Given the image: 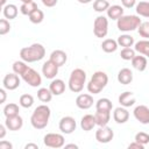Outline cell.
<instances>
[{"label":"cell","mask_w":149,"mask_h":149,"mask_svg":"<svg viewBox=\"0 0 149 149\" xmlns=\"http://www.w3.org/2000/svg\"><path fill=\"white\" fill-rule=\"evenodd\" d=\"M118 47H119L118 42H116L115 40H113V38H106V40H104L102 43H101V49H102L105 52H107V54H111V52L116 51Z\"/></svg>","instance_id":"obj_27"},{"label":"cell","mask_w":149,"mask_h":149,"mask_svg":"<svg viewBox=\"0 0 149 149\" xmlns=\"http://www.w3.org/2000/svg\"><path fill=\"white\" fill-rule=\"evenodd\" d=\"M44 146L49 148H62L65 146V139L62 134L58 133H48L43 137Z\"/></svg>","instance_id":"obj_7"},{"label":"cell","mask_w":149,"mask_h":149,"mask_svg":"<svg viewBox=\"0 0 149 149\" xmlns=\"http://www.w3.org/2000/svg\"><path fill=\"white\" fill-rule=\"evenodd\" d=\"M135 10L137 15L143 17H149V1H140L136 5Z\"/></svg>","instance_id":"obj_32"},{"label":"cell","mask_w":149,"mask_h":149,"mask_svg":"<svg viewBox=\"0 0 149 149\" xmlns=\"http://www.w3.org/2000/svg\"><path fill=\"white\" fill-rule=\"evenodd\" d=\"M20 78H19V74H16L15 72H12V73H7L3 79H2V85L6 90L8 91H14L16 90L19 86H20Z\"/></svg>","instance_id":"obj_11"},{"label":"cell","mask_w":149,"mask_h":149,"mask_svg":"<svg viewBox=\"0 0 149 149\" xmlns=\"http://www.w3.org/2000/svg\"><path fill=\"white\" fill-rule=\"evenodd\" d=\"M49 88H50V91H51V93L54 95H61L65 91V83L62 79L54 78L51 80L50 85H49Z\"/></svg>","instance_id":"obj_18"},{"label":"cell","mask_w":149,"mask_h":149,"mask_svg":"<svg viewBox=\"0 0 149 149\" xmlns=\"http://www.w3.org/2000/svg\"><path fill=\"white\" fill-rule=\"evenodd\" d=\"M44 20V13L41 10V9H36V10H34L30 15H29V21L31 22V23H35V24H38V23H41L42 21Z\"/></svg>","instance_id":"obj_37"},{"label":"cell","mask_w":149,"mask_h":149,"mask_svg":"<svg viewBox=\"0 0 149 149\" xmlns=\"http://www.w3.org/2000/svg\"><path fill=\"white\" fill-rule=\"evenodd\" d=\"M134 118L142 125H148L149 123V107L146 105H139L134 108L133 111Z\"/></svg>","instance_id":"obj_12"},{"label":"cell","mask_w":149,"mask_h":149,"mask_svg":"<svg viewBox=\"0 0 149 149\" xmlns=\"http://www.w3.org/2000/svg\"><path fill=\"white\" fill-rule=\"evenodd\" d=\"M135 141L142 143L143 146H146L147 143H149V134L144 133V132H139L135 135Z\"/></svg>","instance_id":"obj_40"},{"label":"cell","mask_w":149,"mask_h":149,"mask_svg":"<svg viewBox=\"0 0 149 149\" xmlns=\"http://www.w3.org/2000/svg\"><path fill=\"white\" fill-rule=\"evenodd\" d=\"M5 125L7 127L8 130H12V132H16V130H20L23 126V119L17 114V115H14V116H8L6 118L5 120Z\"/></svg>","instance_id":"obj_14"},{"label":"cell","mask_w":149,"mask_h":149,"mask_svg":"<svg viewBox=\"0 0 149 149\" xmlns=\"http://www.w3.org/2000/svg\"><path fill=\"white\" fill-rule=\"evenodd\" d=\"M50 61H52L57 66H63L68 61V55L63 50H54L50 54Z\"/></svg>","instance_id":"obj_17"},{"label":"cell","mask_w":149,"mask_h":149,"mask_svg":"<svg viewBox=\"0 0 149 149\" xmlns=\"http://www.w3.org/2000/svg\"><path fill=\"white\" fill-rule=\"evenodd\" d=\"M6 129H7L6 125H0V140H2V139L5 137V135H6Z\"/></svg>","instance_id":"obj_47"},{"label":"cell","mask_w":149,"mask_h":149,"mask_svg":"<svg viewBox=\"0 0 149 149\" xmlns=\"http://www.w3.org/2000/svg\"><path fill=\"white\" fill-rule=\"evenodd\" d=\"M12 68H13V72H15L16 74L21 76V74L29 68V65H27V63L21 59V61H15V62L13 63Z\"/></svg>","instance_id":"obj_35"},{"label":"cell","mask_w":149,"mask_h":149,"mask_svg":"<svg viewBox=\"0 0 149 149\" xmlns=\"http://www.w3.org/2000/svg\"><path fill=\"white\" fill-rule=\"evenodd\" d=\"M141 22L142 21L137 15H122L120 19L116 20V27L120 31L128 33L137 29Z\"/></svg>","instance_id":"obj_5"},{"label":"cell","mask_w":149,"mask_h":149,"mask_svg":"<svg viewBox=\"0 0 149 149\" xmlns=\"http://www.w3.org/2000/svg\"><path fill=\"white\" fill-rule=\"evenodd\" d=\"M108 33V20L104 15H99L93 22V34L98 38H102Z\"/></svg>","instance_id":"obj_6"},{"label":"cell","mask_w":149,"mask_h":149,"mask_svg":"<svg viewBox=\"0 0 149 149\" xmlns=\"http://www.w3.org/2000/svg\"><path fill=\"white\" fill-rule=\"evenodd\" d=\"M19 104L23 108H30L34 105V97L31 94H28V93L22 94L19 99Z\"/></svg>","instance_id":"obj_34"},{"label":"cell","mask_w":149,"mask_h":149,"mask_svg":"<svg viewBox=\"0 0 149 149\" xmlns=\"http://www.w3.org/2000/svg\"><path fill=\"white\" fill-rule=\"evenodd\" d=\"M21 2H30V1H34V0H20Z\"/></svg>","instance_id":"obj_52"},{"label":"cell","mask_w":149,"mask_h":149,"mask_svg":"<svg viewBox=\"0 0 149 149\" xmlns=\"http://www.w3.org/2000/svg\"><path fill=\"white\" fill-rule=\"evenodd\" d=\"M132 65L137 71H144L147 69V57L140 55H135V57L132 59Z\"/></svg>","instance_id":"obj_24"},{"label":"cell","mask_w":149,"mask_h":149,"mask_svg":"<svg viewBox=\"0 0 149 149\" xmlns=\"http://www.w3.org/2000/svg\"><path fill=\"white\" fill-rule=\"evenodd\" d=\"M17 13H19V9L13 3H8L3 8H2V14L5 16V19L7 20H13L17 16Z\"/></svg>","instance_id":"obj_26"},{"label":"cell","mask_w":149,"mask_h":149,"mask_svg":"<svg viewBox=\"0 0 149 149\" xmlns=\"http://www.w3.org/2000/svg\"><path fill=\"white\" fill-rule=\"evenodd\" d=\"M121 5L126 8H133L136 5V0H121Z\"/></svg>","instance_id":"obj_42"},{"label":"cell","mask_w":149,"mask_h":149,"mask_svg":"<svg viewBox=\"0 0 149 149\" xmlns=\"http://www.w3.org/2000/svg\"><path fill=\"white\" fill-rule=\"evenodd\" d=\"M113 104L108 98H100L95 102V109L97 111H112Z\"/></svg>","instance_id":"obj_31"},{"label":"cell","mask_w":149,"mask_h":149,"mask_svg":"<svg viewBox=\"0 0 149 149\" xmlns=\"http://www.w3.org/2000/svg\"><path fill=\"white\" fill-rule=\"evenodd\" d=\"M108 83V76L104 71H97L92 74L90 81L87 83V91L92 94L100 93Z\"/></svg>","instance_id":"obj_3"},{"label":"cell","mask_w":149,"mask_h":149,"mask_svg":"<svg viewBox=\"0 0 149 149\" xmlns=\"http://www.w3.org/2000/svg\"><path fill=\"white\" fill-rule=\"evenodd\" d=\"M0 149H13V144L8 141H0Z\"/></svg>","instance_id":"obj_44"},{"label":"cell","mask_w":149,"mask_h":149,"mask_svg":"<svg viewBox=\"0 0 149 149\" xmlns=\"http://www.w3.org/2000/svg\"><path fill=\"white\" fill-rule=\"evenodd\" d=\"M106 12H107V17L108 19L118 20L123 15V7L120 6V5H113V6H109Z\"/></svg>","instance_id":"obj_23"},{"label":"cell","mask_w":149,"mask_h":149,"mask_svg":"<svg viewBox=\"0 0 149 149\" xmlns=\"http://www.w3.org/2000/svg\"><path fill=\"white\" fill-rule=\"evenodd\" d=\"M113 137H114V133L112 128L107 126L99 127V129L95 132V140L99 143H108L113 140Z\"/></svg>","instance_id":"obj_10"},{"label":"cell","mask_w":149,"mask_h":149,"mask_svg":"<svg viewBox=\"0 0 149 149\" xmlns=\"http://www.w3.org/2000/svg\"><path fill=\"white\" fill-rule=\"evenodd\" d=\"M21 78L28 85H30L33 87H37V86H40L42 84V77H41V74L37 71H35L34 69H31L30 66L21 74Z\"/></svg>","instance_id":"obj_8"},{"label":"cell","mask_w":149,"mask_h":149,"mask_svg":"<svg viewBox=\"0 0 149 149\" xmlns=\"http://www.w3.org/2000/svg\"><path fill=\"white\" fill-rule=\"evenodd\" d=\"M0 95H1L0 104H3V102L6 101V97H7V94H6V88H5V87H3V88H0Z\"/></svg>","instance_id":"obj_46"},{"label":"cell","mask_w":149,"mask_h":149,"mask_svg":"<svg viewBox=\"0 0 149 149\" xmlns=\"http://www.w3.org/2000/svg\"><path fill=\"white\" fill-rule=\"evenodd\" d=\"M6 1H7V0H0V5H1V7H2V8L6 6Z\"/></svg>","instance_id":"obj_51"},{"label":"cell","mask_w":149,"mask_h":149,"mask_svg":"<svg viewBox=\"0 0 149 149\" xmlns=\"http://www.w3.org/2000/svg\"><path fill=\"white\" fill-rule=\"evenodd\" d=\"M92 0H78V2H80V3H90Z\"/></svg>","instance_id":"obj_50"},{"label":"cell","mask_w":149,"mask_h":149,"mask_svg":"<svg viewBox=\"0 0 149 149\" xmlns=\"http://www.w3.org/2000/svg\"><path fill=\"white\" fill-rule=\"evenodd\" d=\"M135 55H136V51L133 48H123L120 52V56L123 61H132L135 57Z\"/></svg>","instance_id":"obj_38"},{"label":"cell","mask_w":149,"mask_h":149,"mask_svg":"<svg viewBox=\"0 0 149 149\" xmlns=\"http://www.w3.org/2000/svg\"><path fill=\"white\" fill-rule=\"evenodd\" d=\"M45 56V48L41 43H33L20 50V57L26 63H34L43 59Z\"/></svg>","instance_id":"obj_1"},{"label":"cell","mask_w":149,"mask_h":149,"mask_svg":"<svg viewBox=\"0 0 149 149\" xmlns=\"http://www.w3.org/2000/svg\"><path fill=\"white\" fill-rule=\"evenodd\" d=\"M76 127H77V123H76L74 118L69 116V115L63 116L58 123V128L63 134H72L76 130Z\"/></svg>","instance_id":"obj_9"},{"label":"cell","mask_w":149,"mask_h":149,"mask_svg":"<svg viewBox=\"0 0 149 149\" xmlns=\"http://www.w3.org/2000/svg\"><path fill=\"white\" fill-rule=\"evenodd\" d=\"M118 81L122 85H128L133 81V72L128 68H123L118 73Z\"/></svg>","instance_id":"obj_19"},{"label":"cell","mask_w":149,"mask_h":149,"mask_svg":"<svg viewBox=\"0 0 149 149\" xmlns=\"http://www.w3.org/2000/svg\"><path fill=\"white\" fill-rule=\"evenodd\" d=\"M10 30V23L7 19L0 20V35H6Z\"/></svg>","instance_id":"obj_41"},{"label":"cell","mask_w":149,"mask_h":149,"mask_svg":"<svg viewBox=\"0 0 149 149\" xmlns=\"http://www.w3.org/2000/svg\"><path fill=\"white\" fill-rule=\"evenodd\" d=\"M95 125H97L95 118H94V115H92V114H85V115L81 118V120H80V127H81V129L85 130V132L92 130Z\"/></svg>","instance_id":"obj_20"},{"label":"cell","mask_w":149,"mask_h":149,"mask_svg":"<svg viewBox=\"0 0 149 149\" xmlns=\"http://www.w3.org/2000/svg\"><path fill=\"white\" fill-rule=\"evenodd\" d=\"M86 81V72L83 69H74L71 71L69 77V88L73 93H79L83 91Z\"/></svg>","instance_id":"obj_4"},{"label":"cell","mask_w":149,"mask_h":149,"mask_svg":"<svg viewBox=\"0 0 149 149\" xmlns=\"http://www.w3.org/2000/svg\"><path fill=\"white\" fill-rule=\"evenodd\" d=\"M50 115H51V111L49 106L40 105L34 109L30 116V123L35 129H43L48 126Z\"/></svg>","instance_id":"obj_2"},{"label":"cell","mask_w":149,"mask_h":149,"mask_svg":"<svg viewBox=\"0 0 149 149\" xmlns=\"http://www.w3.org/2000/svg\"><path fill=\"white\" fill-rule=\"evenodd\" d=\"M94 118L99 127L107 126V123L111 120V111H97L94 114Z\"/></svg>","instance_id":"obj_21"},{"label":"cell","mask_w":149,"mask_h":149,"mask_svg":"<svg viewBox=\"0 0 149 149\" xmlns=\"http://www.w3.org/2000/svg\"><path fill=\"white\" fill-rule=\"evenodd\" d=\"M52 93L50 91V88H47V87H41L37 90V98L40 101L42 102H49L51 101L52 99Z\"/></svg>","instance_id":"obj_29"},{"label":"cell","mask_w":149,"mask_h":149,"mask_svg":"<svg viewBox=\"0 0 149 149\" xmlns=\"http://www.w3.org/2000/svg\"><path fill=\"white\" fill-rule=\"evenodd\" d=\"M118 44L123 47V48H132L134 44H135V41H134V37L128 35V34H123V35H120L118 37Z\"/></svg>","instance_id":"obj_28"},{"label":"cell","mask_w":149,"mask_h":149,"mask_svg":"<svg viewBox=\"0 0 149 149\" xmlns=\"http://www.w3.org/2000/svg\"><path fill=\"white\" fill-rule=\"evenodd\" d=\"M58 69L59 66H57L52 61L49 59L42 65V73L47 79H54L58 73Z\"/></svg>","instance_id":"obj_13"},{"label":"cell","mask_w":149,"mask_h":149,"mask_svg":"<svg viewBox=\"0 0 149 149\" xmlns=\"http://www.w3.org/2000/svg\"><path fill=\"white\" fill-rule=\"evenodd\" d=\"M65 148H74V149H77L78 146L74 144V143H71V144H65Z\"/></svg>","instance_id":"obj_49"},{"label":"cell","mask_w":149,"mask_h":149,"mask_svg":"<svg viewBox=\"0 0 149 149\" xmlns=\"http://www.w3.org/2000/svg\"><path fill=\"white\" fill-rule=\"evenodd\" d=\"M20 112V108H19V105L14 104V102H10V104H7L5 107H3V114L6 118L8 116H14V115H17Z\"/></svg>","instance_id":"obj_33"},{"label":"cell","mask_w":149,"mask_h":149,"mask_svg":"<svg viewBox=\"0 0 149 149\" xmlns=\"http://www.w3.org/2000/svg\"><path fill=\"white\" fill-rule=\"evenodd\" d=\"M24 149H38V146L36 143H27L24 146Z\"/></svg>","instance_id":"obj_48"},{"label":"cell","mask_w":149,"mask_h":149,"mask_svg":"<svg viewBox=\"0 0 149 149\" xmlns=\"http://www.w3.org/2000/svg\"><path fill=\"white\" fill-rule=\"evenodd\" d=\"M38 7H37V3L35 1H30V2H22L21 7H20V12L21 14L23 15H27L29 16L34 10H36Z\"/></svg>","instance_id":"obj_30"},{"label":"cell","mask_w":149,"mask_h":149,"mask_svg":"<svg viewBox=\"0 0 149 149\" xmlns=\"http://www.w3.org/2000/svg\"><path fill=\"white\" fill-rule=\"evenodd\" d=\"M119 102L121 106L123 107H130L135 104V97H134V93L133 92H129V91H126L123 93H121L119 95Z\"/></svg>","instance_id":"obj_22"},{"label":"cell","mask_w":149,"mask_h":149,"mask_svg":"<svg viewBox=\"0 0 149 149\" xmlns=\"http://www.w3.org/2000/svg\"><path fill=\"white\" fill-rule=\"evenodd\" d=\"M137 31H139L141 37H143L146 40H149V22L148 21L141 22V24L137 28Z\"/></svg>","instance_id":"obj_39"},{"label":"cell","mask_w":149,"mask_h":149,"mask_svg":"<svg viewBox=\"0 0 149 149\" xmlns=\"http://www.w3.org/2000/svg\"><path fill=\"white\" fill-rule=\"evenodd\" d=\"M128 149H144V146L137 141H134L128 144Z\"/></svg>","instance_id":"obj_43"},{"label":"cell","mask_w":149,"mask_h":149,"mask_svg":"<svg viewBox=\"0 0 149 149\" xmlns=\"http://www.w3.org/2000/svg\"><path fill=\"white\" fill-rule=\"evenodd\" d=\"M93 97L87 93H81L76 98V105L80 109H88L93 106Z\"/></svg>","instance_id":"obj_15"},{"label":"cell","mask_w":149,"mask_h":149,"mask_svg":"<svg viewBox=\"0 0 149 149\" xmlns=\"http://www.w3.org/2000/svg\"><path fill=\"white\" fill-rule=\"evenodd\" d=\"M134 49L136 52L146 56V57H149V40H141L139 42H136L134 44Z\"/></svg>","instance_id":"obj_25"},{"label":"cell","mask_w":149,"mask_h":149,"mask_svg":"<svg viewBox=\"0 0 149 149\" xmlns=\"http://www.w3.org/2000/svg\"><path fill=\"white\" fill-rule=\"evenodd\" d=\"M109 7V2L108 0H94L93 2V9L98 13H102L106 12Z\"/></svg>","instance_id":"obj_36"},{"label":"cell","mask_w":149,"mask_h":149,"mask_svg":"<svg viewBox=\"0 0 149 149\" xmlns=\"http://www.w3.org/2000/svg\"><path fill=\"white\" fill-rule=\"evenodd\" d=\"M113 119L116 123H125L129 119V112L123 106L116 107L113 112Z\"/></svg>","instance_id":"obj_16"},{"label":"cell","mask_w":149,"mask_h":149,"mask_svg":"<svg viewBox=\"0 0 149 149\" xmlns=\"http://www.w3.org/2000/svg\"><path fill=\"white\" fill-rule=\"evenodd\" d=\"M42 1V3L45 6V7H54V6H56V3H57V1L58 0H41Z\"/></svg>","instance_id":"obj_45"}]
</instances>
